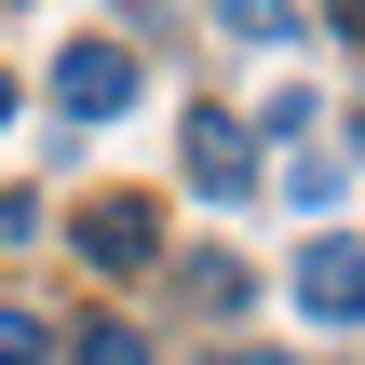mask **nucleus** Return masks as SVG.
<instances>
[{"label":"nucleus","mask_w":365,"mask_h":365,"mask_svg":"<svg viewBox=\"0 0 365 365\" xmlns=\"http://www.w3.org/2000/svg\"><path fill=\"white\" fill-rule=\"evenodd\" d=\"M298 312H312V325H365V244H352V230H312V257H298Z\"/></svg>","instance_id":"f257e3e1"},{"label":"nucleus","mask_w":365,"mask_h":365,"mask_svg":"<svg viewBox=\"0 0 365 365\" xmlns=\"http://www.w3.org/2000/svg\"><path fill=\"white\" fill-rule=\"evenodd\" d=\"M54 95H68L81 122H122V108H135V54H122V41H81V54L54 68Z\"/></svg>","instance_id":"f03ea898"},{"label":"nucleus","mask_w":365,"mask_h":365,"mask_svg":"<svg viewBox=\"0 0 365 365\" xmlns=\"http://www.w3.org/2000/svg\"><path fill=\"white\" fill-rule=\"evenodd\" d=\"M81 257H95V271H149V257H163V217H149V203H95V217H81Z\"/></svg>","instance_id":"7ed1b4c3"},{"label":"nucleus","mask_w":365,"mask_h":365,"mask_svg":"<svg viewBox=\"0 0 365 365\" xmlns=\"http://www.w3.org/2000/svg\"><path fill=\"white\" fill-rule=\"evenodd\" d=\"M190 176H203V190H217V203H230V190H257V135H244V122H217V108H203V122H190Z\"/></svg>","instance_id":"20e7f679"},{"label":"nucleus","mask_w":365,"mask_h":365,"mask_svg":"<svg viewBox=\"0 0 365 365\" xmlns=\"http://www.w3.org/2000/svg\"><path fill=\"white\" fill-rule=\"evenodd\" d=\"M190 298H203V312H244L257 284H244V257H190Z\"/></svg>","instance_id":"39448f33"},{"label":"nucleus","mask_w":365,"mask_h":365,"mask_svg":"<svg viewBox=\"0 0 365 365\" xmlns=\"http://www.w3.org/2000/svg\"><path fill=\"white\" fill-rule=\"evenodd\" d=\"M68 365H149V339H135V325H95V339H81Z\"/></svg>","instance_id":"423d86ee"},{"label":"nucleus","mask_w":365,"mask_h":365,"mask_svg":"<svg viewBox=\"0 0 365 365\" xmlns=\"http://www.w3.org/2000/svg\"><path fill=\"white\" fill-rule=\"evenodd\" d=\"M41 352H54V339H41L27 312H0V365H41Z\"/></svg>","instance_id":"0eeeda50"},{"label":"nucleus","mask_w":365,"mask_h":365,"mask_svg":"<svg viewBox=\"0 0 365 365\" xmlns=\"http://www.w3.org/2000/svg\"><path fill=\"white\" fill-rule=\"evenodd\" d=\"M0 122H14V81H0Z\"/></svg>","instance_id":"6e6552de"},{"label":"nucleus","mask_w":365,"mask_h":365,"mask_svg":"<svg viewBox=\"0 0 365 365\" xmlns=\"http://www.w3.org/2000/svg\"><path fill=\"white\" fill-rule=\"evenodd\" d=\"M244 365H284V352H244Z\"/></svg>","instance_id":"1a4fd4ad"}]
</instances>
